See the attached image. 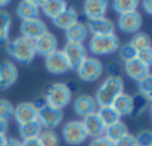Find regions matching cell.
<instances>
[{
	"instance_id": "cell-12",
	"label": "cell",
	"mask_w": 152,
	"mask_h": 146,
	"mask_svg": "<svg viewBox=\"0 0 152 146\" xmlns=\"http://www.w3.org/2000/svg\"><path fill=\"white\" fill-rule=\"evenodd\" d=\"M18 80V68L12 61L0 62V90L10 89Z\"/></svg>"
},
{
	"instance_id": "cell-48",
	"label": "cell",
	"mask_w": 152,
	"mask_h": 146,
	"mask_svg": "<svg viewBox=\"0 0 152 146\" xmlns=\"http://www.w3.org/2000/svg\"><path fill=\"white\" fill-rule=\"evenodd\" d=\"M149 112H151V120H152V102H151V106H149Z\"/></svg>"
},
{
	"instance_id": "cell-4",
	"label": "cell",
	"mask_w": 152,
	"mask_h": 146,
	"mask_svg": "<svg viewBox=\"0 0 152 146\" xmlns=\"http://www.w3.org/2000/svg\"><path fill=\"white\" fill-rule=\"evenodd\" d=\"M37 108V121L45 130H55L64 120V111L46 105L45 99L33 102Z\"/></svg>"
},
{
	"instance_id": "cell-30",
	"label": "cell",
	"mask_w": 152,
	"mask_h": 146,
	"mask_svg": "<svg viewBox=\"0 0 152 146\" xmlns=\"http://www.w3.org/2000/svg\"><path fill=\"white\" fill-rule=\"evenodd\" d=\"M37 139L40 146H59L61 143V137L55 130H43Z\"/></svg>"
},
{
	"instance_id": "cell-36",
	"label": "cell",
	"mask_w": 152,
	"mask_h": 146,
	"mask_svg": "<svg viewBox=\"0 0 152 146\" xmlns=\"http://www.w3.org/2000/svg\"><path fill=\"white\" fill-rule=\"evenodd\" d=\"M137 146H151L152 145V130H142L136 136Z\"/></svg>"
},
{
	"instance_id": "cell-15",
	"label": "cell",
	"mask_w": 152,
	"mask_h": 146,
	"mask_svg": "<svg viewBox=\"0 0 152 146\" xmlns=\"http://www.w3.org/2000/svg\"><path fill=\"white\" fill-rule=\"evenodd\" d=\"M86 25H87L89 34H92V36H111V34H115V25L106 16L92 19Z\"/></svg>"
},
{
	"instance_id": "cell-6",
	"label": "cell",
	"mask_w": 152,
	"mask_h": 146,
	"mask_svg": "<svg viewBox=\"0 0 152 146\" xmlns=\"http://www.w3.org/2000/svg\"><path fill=\"white\" fill-rule=\"evenodd\" d=\"M103 64L102 61H99L98 58H90L87 56L83 64L75 69L78 78L81 81H86V83H93V81H98L103 74Z\"/></svg>"
},
{
	"instance_id": "cell-44",
	"label": "cell",
	"mask_w": 152,
	"mask_h": 146,
	"mask_svg": "<svg viewBox=\"0 0 152 146\" xmlns=\"http://www.w3.org/2000/svg\"><path fill=\"white\" fill-rule=\"evenodd\" d=\"M7 128H9V123H7V121L0 120V134H6Z\"/></svg>"
},
{
	"instance_id": "cell-2",
	"label": "cell",
	"mask_w": 152,
	"mask_h": 146,
	"mask_svg": "<svg viewBox=\"0 0 152 146\" xmlns=\"http://www.w3.org/2000/svg\"><path fill=\"white\" fill-rule=\"evenodd\" d=\"M6 50L10 58L21 65H27L36 58L34 42L25 37H16L13 40H9V43L6 45Z\"/></svg>"
},
{
	"instance_id": "cell-8",
	"label": "cell",
	"mask_w": 152,
	"mask_h": 146,
	"mask_svg": "<svg viewBox=\"0 0 152 146\" xmlns=\"http://www.w3.org/2000/svg\"><path fill=\"white\" fill-rule=\"evenodd\" d=\"M62 53L68 62L69 71H75L83 61L87 58V47L81 43H65V46L62 49Z\"/></svg>"
},
{
	"instance_id": "cell-9",
	"label": "cell",
	"mask_w": 152,
	"mask_h": 146,
	"mask_svg": "<svg viewBox=\"0 0 152 146\" xmlns=\"http://www.w3.org/2000/svg\"><path fill=\"white\" fill-rule=\"evenodd\" d=\"M19 30H21V37H25L28 40H33V42L49 31L46 22L43 19H40V18L22 21Z\"/></svg>"
},
{
	"instance_id": "cell-47",
	"label": "cell",
	"mask_w": 152,
	"mask_h": 146,
	"mask_svg": "<svg viewBox=\"0 0 152 146\" xmlns=\"http://www.w3.org/2000/svg\"><path fill=\"white\" fill-rule=\"evenodd\" d=\"M146 99H148V100H149V102H152V92H151V93H149V96L146 97Z\"/></svg>"
},
{
	"instance_id": "cell-18",
	"label": "cell",
	"mask_w": 152,
	"mask_h": 146,
	"mask_svg": "<svg viewBox=\"0 0 152 146\" xmlns=\"http://www.w3.org/2000/svg\"><path fill=\"white\" fill-rule=\"evenodd\" d=\"M81 123H83V126H84V130H86V133H87V136L89 137H99V136H103L105 134V126H103V123L101 121V118L98 117V114L95 112V114H90V115H87V117H84L83 120H81Z\"/></svg>"
},
{
	"instance_id": "cell-5",
	"label": "cell",
	"mask_w": 152,
	"mask_h": 146,
	"mask_svg": "<svg viewBox=\"0 0 152 146\" xmlns=\"http://www.w3.org/2000/svg\"><path fill=\"white\" fill-rule=\"evenodd\" d=\"M120 49V39L115 34L111 36H92L89 50L96 56H105L117 52Z\"/></svg>"
},
{
	"instance_id": "cell-14",
	"label": "cell",
	"mask_w": 152,
	"mask_h": 146,
	"mask_svg": "<svg viewBox=\"0 0 152 146\" xmlns=\"http://www.w3.org/2000/svg\"><path fill=\"white\" fill-rule=\"evenodd\" d=\"M98 111V103L95 100V97L90 96V95H80V96L75 97L74 100V112L84 118L90 114H95Z\"/></svg>"
},
{
	"instance_id": "cell-34",
	"label": "cell",
	"mask_w": 152,
	"mask_h": 146,
	"mask_svg": "<svg viewBox=\"0 0 152 146\" xmlns=\"http://www.w3.org/2000/svg\"><path fill=\"white\" fill-rule=\"evenodd\" d=\"M13 111H15V106L12 105L10 100H7V99H0V120L9 121V120L13 117Z\"/></svg>"
},
{
	"instance_id": "cell-35",
	"label": "cell",
	"mask_w": 152,
	"mask_h": 146,
	"mask_svg": "<svg viewBox=\"0 0 152 146\" xmlns=\"http://www.w3.org/2000/svg\"><path fill=\"white\" fill-rule=\"evenodd\" d=\"M151 92H152V74H148L140 81H137V93L148 97Z\"/></svg>"
},
{
	"instance_id": "cell-32",
	"label": "cell",
	"mask_w": 152,
	"mask_h": 146,
	"mask_svg": "<svg viewBox=\"0 0 152 146\" xmlns=\"http://www.w3.org/2000/svg\"><path fill=\"white\" fill-rule=\"evenodd\" d=\"M130 45L137 52H140V50L151 46V37L146 33H136V34H133V37L130 40Z\"/></svg>"
},
{
	"instance_id": "cell-13",
	"label": "cell",
	"mask_w": 152,
	"mask_h": 146,
	"mask_svg": "<svg viewBox=\"0 0 152 146\" xmlns=\"http://www.w3.org/2000/svg\"><path fill=\"white\" fill-rule=\"evenodd\" d=\"M13 118L15 121L22 126L31 121H37V108L33 102H21L15 106L13 111Z\"/></svg>"
},
{
	"instance_id": "cell-49",
	"label": "cell",
	"mask_w": 152,
	"mask_h": 146,
	"mask_svg": "<svg viewBox=\"0 0 152 146\" xmlns=\"http://www.w3.org/2000/svg\"><path fill=\"white\" fill-rule=\"evenodd\" d=\"M151 146H152V145H151Z\"/></svg>"
},
{
	"instance_id": "cell-31",
	"label": "cell",
	"mask_w": 152,
	"mask_h": 146,
	"mask_svg": "<svg viewBox=\"0 0 152 146\" xmlns=\"http://www.w3.org/2000/svg\"><path fill=\"white\" fill-rule=\"evenodd\" d=\"M149 106V100L142 95H134L133 96V108H132V117H140Z\"/></svg>"
},
{
	"instance_id": "cell-3",
	"label": "cell",
	"mask_w": 152,
	"mask_h": 146,
	"mask_svg": "<svg viewBox=\"0 0 152 146\" xmlns=\"http://www.w3.org/2000/svg\"><path fill=\"white\" fill-rule=\"evenodd\" d=\"M71 89L65 83H50L45 90V102L52 108L62 109L71 102Z\"/></svg>"
},
{
	"instance_id": "cell-39",
	"label": "cell",
	"mask_w": 152,
	"mask_h": 146,
	"mask_svg": "<svg viewBox=\"0 0 152 146\" xmlns=\"http://www.w3.org/2000/svg\"><path fill=\"white\" fill-rule=\"evenodd\" d=\"M114 146H137V143H136V136L127 133L126 136H123L121 139H118L117 142H114Z\"/></svg>"
},
{
	"instance_id": "cell-45",
	"label": "cell",
	"mask_w": 152,
	"mask_h": 146,
	"mask_svg": "<svg viewBox=\"0 0 152 146\" xmlns=\"http://www.w3.org/2000/svg\"><path fill=\"white\" fill-rule=\"evenodd\" d=\"M6 140H7L6 134H0V146H4V143H6Z\"/></svg>"
},
{
	"instance_id": "cell-38",
	"label": "cell",
	"mask_w": 152,
	"mask_h": 146,
	"mask_svg": "<svg viewBox=\"0 0 152 146\" xmlns=\"http://www.w3.org/2000/svg\"><path fill=\"white\" fill-rule=\"evenodd\" d=\"M106 71H108V77H121L123 66L120 61H111L106 66Z\"/></svg>"
},
{
	"instance_id": "cell-27",
	"label": "cell",
	"mask_w": 152,
	"mask_h": 146,
	"mask_svg": "<svg viewBox=\"0 0 152 146\" xmlns=\"http://www.w3.org/2000/svg\"><path fill=\"white\" fill-rule=\"evenodd\" d=\"M127 133H129V127H127V124H126L124 121H118V123H115V124L106 127L103 136L108 137L111 142H117L118 139H121V137L126 136Z\"/></svg>"
},
{
	"instance_id": "cell-19",
	"label": "cell",
	"mask_w": 152,
	"mask_h": 146,
	"mask_svg": "<svg viewBox=\"0 0 152 146\" xmlns=\"http://www.w3.org/2000/svg\"><path fill=\"white\" fill-rule=\"evenodd\" d=\"M16 15L22 21L27 19H36L40 15V1H31V0H24L16 6Z\"/></svg>"
},
{
	"instance_id": "cell-42",
	"label": "cell",
	"mask_w": 152,
	"mask_h": 146,
	"mask_svg": "<svg viewBox=\"0 0 152 146\" xmlns=\"http://www.w3.org/2000/svg\"><path fill=\"white\" fill-rule=\"evenodd\" d=\"M4 146H21V140H18L15 137H7Z\"/></svg>"
},
{
	"instance_id": "cell-25",
	"label": "cell",
	"mask_w": 152,
	"mask_h": 146,
	"mask_svg": "<svg viewBox=\"0 0 152 146\" xmlns=\"http://www.w3.org/2000/svg\"><path fill=\"white\" fill-rule=\"evenodd\" d=\"M12 27V16L9 12L0 9V46H6L9 43V34Z\"/></svg>"
},
{
	"instance_id": "cell-28",
	"label": "cell",
	"mask_w": 152,
	"mask_h": 146,
	"mask_svg": "<svg viewBox=\"0 0 152 146\" xmlns=\"http://www.w3.org/2000/svg\"><path fill=\"white\" fill-rule=\"evenodd\" d=\"M42 131H43V127L40 126L39 121H31V123H27V124L19 126V134H21L22 140L37 139Z\"/></svg>"
},
{
	"instance_id": "cell-24",
	"label": "cell",
	"mask_w": 152,
	"mask_h": 146,
	"mask_svg": "<svg viewBox=\"0 0 152 146\" xmlns=\"http://www.w3.org/2000/svg\"><path fill=\"white\" fill-rule=\"evenodd\" d=\"M112 108L120 114V117H129L133 108V96L129 93H121L112 103Z\"/></svg>"
},
{
	"instance_id": "cell-11",
	"label": "cell",
	"mask_w": 152,
	"mask_h": 146,
	"mask_svg": "<svg viewBox=\"0 0 152 146\" xmlns=\"http://www.w3.org/2000/svg\"><path fill=\"white\" fill-rule=\"evenodd\" d=\"M45 66L53 75H61V74H65L69 71L68 62H66L62 50H59V49L45 58Z\"/></svg>"
},
{
	"instance_id": "cell-7",
	"label": "cell",
	"mask_w": 152,
	"mask_h": 146,
	"mask_svg": "<svg viewBox=\"0 0 152 146\" xmlns=\"http://www.w3.org/2000/svg\"><path fill=\"white\" fill-rule=\"evenodd\" d=\"M87 133L84 130V126L80 120H72L68 121L64 127H62V139L65 140V143L71 146H78L84 143L87 140Z\"/></svg>"
},
{
	"instance_id": "cell-10",
	"label": "cell",
	"mask_w": 152,
	"mask_h": 146,
	"mask_svg": "<svg viewBox=\"0 0 152 146\" xmlns=\"http://www.w3.org/2000/svg\"><path fill=\"white\" fill-rule=\"evenodd\" d=\"M142 15L134 10V12H130V13H124V15H118V21H117V25L118 28L123 31V33H127V34H136L139 33L140 27H142Z\"/></svg>"
},
{
	"instance_id": "cell-26",
	"label": "cell",
	"mask_w": 152,
	"mask_h": 146,
	"mask_svg": "<svg viewBox=\"0 0 152 146\" xmlns=\"http://www.w3.org/2000/svg\"><path fill=\"white\" fill-rule=\"evenodd\" d=\"M96 114H98V117L101 118V121L103 123L105 127H109V126H112V124L121 121L120 114H118L112 106H99L98 111H96Z\"/></svg>"
},
{
	"instance_id": "cell-46",
	"label": "cell",
	"mask_w": 152,
	"mask_h": 146,
	"mask_svg": "<svg viewBox=\"0 0 152 146\" xmlns=\"http://www.w3.org/2000/svg\"><path fill=\"white\" fill-rule=\"evenodd\" d=\"M10 1L9 0H0V7H4V6H7Z\"/></svg>"
},
{
	"instance_id": "cell-1",
	"label": "cell",
	"mask_w": 152,
	"mask_h": 146,
	"mask_svg": "<svg viewBox=\"0 0 152 146\" xmlns=\"http://www.w3.org/2000/svg\"><path fill=\"white\" fill-rule=\"evenodd\" d=\"M124 93V80L123 77H106L95 93V100L99 106H112L114 100Z\"/></svg>"
},
{
	"instance_id": "cell-21",
	"label": "cell",
	"mask_w": 152,
	"mask_h": 146,
	"mask_svg": "<svg viewBox=\"0 0 152 146\" xmlns=\"http://www.w3.org/2000/svg\"><path fill=\"white\" fill-rule=\"evenodd\" d=\"M124 71H126V74H127V77L130 78V80H133V81H140L143 77H146L148 74H151L149 72V68L146 66V65H143L137 58L136 59H133V61H130V62H127V64H124Z\"/></svg>"
},
{
	"instance_id": "cell-16",
	"label": "cell",
	"mask_w": 152,
	"mask_h": 146,
	"mask_svg": "<svg viewBox=\"0 0 152 146\" xmlns=\"http://www.w3.org/2000/svg\"><path fill=\"white\" fill-rule=\"evenodd\" d=\"M34 47H36V55L46 58L55 50H58V39L48 31L46 34H43L37 40H34Z\"/></svg>"
},
{
	"instance_id": "cell-22",
	"label": "cell",
	"mask_w": 152,
	"mask_h": 146,
	"mask_svg": "<svg viewBox=\"0 0 152 146\" xmlns=\"http://www.w3.org/2000/svg\"><path fill=\"white\" fill-rule=\"evenodd\" d=\"M78 21V13L77 10L72 7V6H68L65 10H62L56 18L52 19L53 25L61 28V30H68L71 25H74L75 22Z\"/></svg>"
},
{
	"instance_id": "cell-43",
	"label": "cell",
	"mask_w": 152,
	"mask_h": 146,
	"mask_svg": "<svg viewBox=\"0 0 152 146\" xmlns=\"http://www.w3.org/2000/svg\"><path fill=\"white\" fill-rule=\"evenodd\" d=\"M142 6H143V9H145V12H146V13L152 15V0H145Z\"/></svg>"
},
{
	"instance_id": "cell-40",
	"label": "cell",
	"mask_w": 152,
	"mask_h": 146,
	"mask_svg": "<svg viewBox=\"0 0 152 146\" xmlns=\"http://www.w3.org/2000/svg\"><path fill=\"white\" fill-rule=\"evenodd\" d=\"M89 146H114V142H111L105 136H99V137H95Z\"/></svg>"
},
{
	"instance_id": "cell-23",
	"label": "cell",
	"mask_w": 152,
	"mask_h": 146,
	"mask_svg": "<svg viewBox=\"0 0 152 146\" xmlns=\"http://www.w3.org/2000/svg\"><path fill=\"white\" fill-rule=\"evenodd\" d=\"M66 7H68V3L64 1V0H46V1H40V12H43L50 19L56 18Z\"/></svg>"
},
{
	"instance_id": "cell-37",
	"label": "cell",
	"mask_w": 152,
	"mask_h": 146,
	"mask_svg": "<svg viewBox=\"0 0 152 146\" xmlns=\"http://www.w3.org/2000/svg\"><path fill=\"white\" fill-rule=\"evenodd\" d=\"M137 59H139L143 65H146L148 68H151L152 66V46L143 49V50H140V52H137Z\"/></svg>"
},
{
	"instance_id": "cell-17",
	"label": "cell",
	"mask_w": 152,
	"mask_h": 146,
	"mask_svg": "<svg viewBox=\"0 0 152 146\" xmlns=\"http://www.w3.org/2000/svg\"><path fill=\"white\" fill-rule=\"evenodd\" d=\"M108 1L105 0H87L83 4V12L84 16L92 21V19H98V18H103L106 10H108Z\"/></svg>"
},
{
	"instance_id": "cell-20",
	"label": "cell",
	"mask_w": 152,
	"mask_h": 146,
	"mask_svg": "<svg viewBox=\"0 0 152 146\" xmlns=\"http://www.w3.org/2000/svg\"><path fill=\"white\" fill-rule=\"evenodd\" d=\"M89 37L87 25L81 21H77L74 25H71L68 30H65V39L66 43H81Z\"/></svg>"
},
{
	"instance_id": "cell-29",
	"label": "cell",
	"mask_w": 152,
	"mask_h": 146,
	"mask_svg": "<svg viewBox=\"0 0 152 146\" xmlns=\"http://www.w3.org/2000/svg\"><path fill=\"white\" fill-rule=\"evenodd\" d=\"M137 7H139V1H136V0H117L112 3V9L118 15L134 12V10H137Z\"/></svg>"
},
{
	"instance_id": "cell-41",
	"label": "cell",
	"mask_w": 152,
	"mask_h": 146,
	"mask_svg": "<svg viewBox=\"0 0 152 146\" xmlns=\"http://www.w3.org/2000/svg\"><path fill=\"white\" fill-rule=\"evenodd\" d=\"M21 146H40V143H39V139H27L21 142Z\"/></svg>"
},
{
	"instance_id": "cell-33",
	"label": "cell",
	"mask_w": 152,
	"mask_h": 146,
	"mask_svg": "<svg viewBox=\"0 0 152 146\" xmlns=\"http://www.w3.org/2000/svg\"><path fill=\"white\" fill-rule=\"evenodd\" d=\"M118 53H120V61H123L124 64H127V62H130V61L137 58V50L133 47L130 43H126V45L120 46Z\"/></svg>"
}]
</instances>
